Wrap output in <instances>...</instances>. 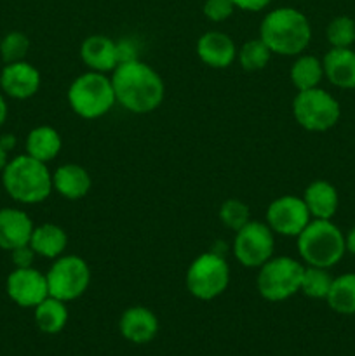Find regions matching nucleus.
Wrapping results in <instances>:
<instances>
[{"label": "nucleus", "instance_id": "nucleus-38", "mask_svg": "<svg viewBox=\"0 0 355 356\" xmlns=\"http://www.w3.org/2000/svg\"><path fill=\"white\" fill-rule=\"evenodd\" d=\"M7 162H9V160H7V152L0 146V174H2V170L6 169Z\"/></svg>", "mask_w": 355, "mask_h": 356}, {"label": "nucleus", "instance_id": "nucleus-7", "mask_svg": "<svg viewBox=\"0 0 355 356\" xmlns=\"http://www.w3.org/2000/svg\"><path fill=\"white\" fill-rule=\"evenodd\" d=\"M187 291L200 301L219 298L230 285V266L219 252H204L195 257L184 277Z\"/></svg>", "mask_w": 355, "mask_h": 356}, {"label": "nucleus", "instance_id": "nucleus-30", "mask_svg": "<svg viewBox=\"0 0 355 356\" xmlns=\"http://www.w3.org/2000/svg\"><path fill=\"white\" fill-rule=\"evenodd\" d=\"M28 51H30V38L21 31H10L0 42V56L6 65L24 61Z\"/></svg>", "mask_w": 355, "mask_h": 356}, {"label": "nucleus", "instance_id": "nucleus-36", "mask_svg": "<svg viewBox=\"0 0 355 356\" xmlns=\"http://www.w3.org/2000/svg\"><path fill=\"white\" fill-rule=\"evenodd\" d=\"M0 146H2V148L6 149L7 153H9L10 149H13L14 146H16V138H14L13 134L2 136V138H0Z\"/></svg>", "mask_w": 355, "mask_h": 356}, {"label": "nucleus", "instance_id": "nucleus-15", "mask_svg": "<svg viewBox=\"0 0 355 356\" xmlns=\"http://www.w3.org/2000/svg\"><path fill=\"white\" fill-rule=\"evenodd\" d=\"M80 59L90 72L111 73L118 66L117 42L106 35H89L80 44Z\"/></svg>", "mask_w": 355, "mask_h": 356}, {"label": "nucleus", "instance_id": "nucleus-37", "mask_svg": "<svg viewBox=\"0 0 355 356\" xmlns=\"http://www.w3.org/2000/svg\"><path fill=\"white\" fill-rule=\"evenodd\" d=\"M6 118H7V103H6V97L0 94V127L3 125Z\"/></svg>", "mask_w": 355, "mask_h": 356}, {"label": "nucleus", "instance_id": "nucleus-24", "mask_svg": "<svg viewBox=\"0 0 355 356\" xmlns=\"http://www.w3.org/2000/svg\"><path fill=\"white\" fill-rule=\"evenodd\" d=\"M35 323L44 334H59L68 322V308L65 301L56 298H45L35 306Z\"/></svg>", "mask_w": 355, "mask_h": 356}, {"label": "nucleus", "instance_id": "nucleus-29", "mask_svg": "<svg viewBox=\"0 0 355 356\" xmlns=\"http://www.w3.org/2000/svg\"><path fill=\"white\" fill-rule=\"evenodd\" d=\"M331 47H352L355 44V21L350 16H336L326 28Z\"/></svg>", "mask_w": 355, "mask_h": 356}, {"label": "nucleus", "instance_id": "nucleus-11", "mask_svg": "<svg viewBox=\"0 0 355 356\" xmlns=\"http://www.w3.org/2000/svg\"><path fill=\"white\" fill-rule=\"evenodd\" d=\"M312 221L305 200L296 195H284L270 202L267 209V225L275 235L296 236Z\"/></svg>", "mask_w": 355, "mask_h": 356}, {"label": "nucleus", "instance_id": "nucleus-31", "mask_svg": "<svg viewBox=\"0 0 355 356\" xmlns=\"http://www.w3.org/2000/svg\"><path fill=\"white\" fill-rule=\"evenodd\" d=\"M233 10H235V6L232 0H205L202 7L204 16L212 23H223L232 16Z\"/></svg>", "mask_w": 355, "mask_h": 356}, {"label": "nucleus", "instance_id": "nucleus-20", "mask_svg": "<svg viewBox=\"0 0 355 356\" xmlns=\"http://www.w3.org/2000/svg\"><path fill=\"white\" fill-rule=\"evenodd\" d=\"M303 200L308 207L312 219H333L340 207V197L334 184L329 181H312L303 191Z\"/></svg>", "mask_w": 355, "mask_h": 356}, {"label": "nucleus", "instance_id": "nucleus-32", "mask_svg": "<svg viewBox=\"0 0 355 356\" xmlns=\"http://www.w3.org/2000/svg\"><path fill=\"white\" fill-rule=\"evenodd\" d=\"M35 250L31 249L30 243L28 245H21L17 249L10 250V257H13V263L16 268H30L33 266V259H35Z\"/></svg>", "mask_w": 355, "mask_h": 356}, {"label": "nucleus", "instance_id": "nucleus-28", "mask_svg": "<svg viewBox=\"0 0 355 356\" xmlns=\"http://www.w3.org/2000/svg\"><path fill=\"white\" fill-rule=\"evenodd\" d=\"M219 221L223 226L232 232H239L242 226H246L251 221V211L247 207L246 202L239 200V198H228L219 207Z\"/></svg>", "mask_w": 355, "mask_h": 356}, {"label": "nucleus", "instance_id": "nucleus-5", "mask_svg": "<svg viewBox=\"0 0 355 356\" xmlns=\"http://www.w3.org/2000/svg\"><path fill=\"white\" fill-rule=\"evenodd\" d=\"M66 97L73 113L86 120L104 117L117 103L110 76L90 70L70 83Z\"/></svg>", "mask_w": 355, "mask_h": 356}, {"label": "nucleus", "instance_id": "nucleus-9", "mask_svg": "<svg viewBox=\"0 0 355 356\" xmlns=\"http://www.w3.org/2000/svg\"><path fill=\"white\" fill-rule=\"evenodd\" d=\"M49 296L59 301H75L86 294L90 284V268L84 257L75 254H63L51 264L45 273Z\"/></svg>", "mask_w": 355, "mask_h": 356}, {"label": "nucleus", "instance_id": "nucleus-27", "mask_svg": "<svg viewBox=\"0 0 355 356\" xmlns=\"http://www.w3.org/2000/svg\"><path fill=\"white\" fill-rule=\"evenodd\" d=\"M329 270L327 268L319 266H305V273H303V282L299 292L310 299H324L326 301L327 294H329L331 284H333Z\"/></svg>", "mask_w": 355, "mask_h": 356}, {"label": "nucleus", "instance_id": "nucleus-13", "mask_svg": "<svg viewBox=\"0 0 355 356\" xmlns=\"http://www.w3.org/2000/svg\"><path fill=\"white\" fill-rule=\"evenodd\" d=\"M40 72L26 61L9 63L0 73V87L13 99H30L40 89Z\"/></svg>", "mask_w": 355, "mask_h": 356}, {"label": "nucleus", "instance_id": "nucleus-1", "mask_svg": "<svg viewBox=\"0 0 355 356\" xmlns=\"http://www.w3.org/2000/svg\"><path fill=\"white\" fill-rule=\"evenodd\" d=\"M110 79L117 103L134 115L152 113L166 96L162 76L141 59L120 63Z\"/></svg>", "mask_w": 355, "mask_h": 356}, {"label": "nucleus", "instance_id": "nucleus-3", "mask_svg": "<svg viewBox=\"0 0 355 356\" xmlns=\"http://www.w3.org/2000/svg\"><path fill=\"white\" fill-rule=\"evenodd\" d=\"M2 184L13 200L24 205L40 204L52 193V172L47 163L24 153L7 162Z\"/></svg>", "mask_w": 355, "mask_h": 356}, {"label": "nucleus", "instance_id": "nucleus-2", "mask_svg": "<svg viewBox=\"0 0 355 356\" xmlns=\"http://www.w3.org/2000/svg\"><path fill=\"white\" fill-rule=\"evenodd\" d=\"M260 38L277 56H299L312 40V26L301 10L277 7L263 17Z\"/></svg>", "mask_w": 355, "mask_h": 356}, {"label": "nucleus", "instance_id": "nucleus-4", "mask_svg": "<svg viewBox=\"0 0 355 356\" xmlns=\"http://www.w3.org/2000/svg\"><path fill=\"white\" fill-rule=\"evenodd\" d=\"M299 259L305 266L333 268L343 259L345 233L331 219H312L296 236Z\"/></svg>", "mask_w": 355, "mask_h": 356}, {"label": "nucleus", "instance_id": "nucleus-17", "mask_svg": "<svg viewBox=\"0 0 355 356\" xmlns=\"http://www.w3.org/2000/svg\"><path fill=\"white\" fill-rule=\"evenodd\" d=\"M33 222L30 216L21 209L7 207L0 211V249L14 250L28 245L33 233Z\"/></svg>", "mask_w": 355, "mask_h": 356}, {"label": "nucleus", "instance_id": "nucleus-33", "mask_svg": "<svg viewBox=\"0 0 355 356\" xmlns=\"http://www.w3.org/2000/svg\"><path fill=\"white\" fill-rule=\"evenodd\" d=\"M117 52H118V65L120 63L134 61L138 58V44L132 38H122L117 42Z\"/></svg>", "mask_w": 355, "mask_h": 356}, {"label": "nucleus", "instance_id": "nucleus-12", "mask_svg": "<svg viewBox=\"0 0 355 356\" xmlns=\"http://www.w3.org/2000/svg\"><path fill=\"white\" fill-rule=\"evenodd\" d=\"M7 296L21 308H35L49 298L47 277L42 271L30 268H16L7 277Z\"/></svg>", "mask_w": 355, "mask_h": 356}, {"label": "nucleus", "instance_id": "nucleus-6", "mask_svg": "<svg viewBox=\"0 0 355 356\" xmlns=\"http://www.w3.org/2000/svg\"><path fill=\"white\" fill-rule=\"evenodd\" d=\"M258 270L256 289L267 301H285L301 289L305 264L294 257L274 256Z\"/></svg>", "mask_w": 355, "mask_h": 356}, {"label": "nucleus", "instance_id": "nucleus-18", "mask_svg": "<svg viewBox=\"0 0 355 356\" xmlns=\"http://www.w3.org/2000/svg\"><path fill=\"white\" fill-rule=\"evenodd\" d=\"M324 76L338 89H355V51L352 47H331L322 58Z\"/></svg>", "mask_w": 355, "mask_h": 356}, {"label": "nucleus", "instance_id": "nucleus-35", "mask_svg": "<svg viewBox=\"0 0 355 356\" xmlns=\"http://www.w3.org/2000/svg\"><path fill=\"white\" fill-rule=\"evenodd\" d=\"M345 249L348 254L355 256V226L345 233Z\"/></svg>", "mask_w": 355, "mask_h": 356}, {"label": "nucleus", "instance_id": "nucleus-10", "mask_svg": "<svg viewBox=\"0 0 355 356\" xmlns=\"http://www.w3.org/2000/svg\"><path fill=\"white\" fill-rule=\"evenodd\" d=\"M275 252V233L267 222L253 221L235 232L233 256L244 268H261Z\"/></svg>", "mask_w": 355, "mask_h": 356}, {"label": "nucleus", "instance_id": "nucleus-19", "mask_svg": "<svg viewBox=\"0 0 355 356\" xmlns=\"http://www.w3.org/2000/svg\"><path fill=\"white\" fill-rule=\"evenodd\" d=\"M93 188L90 174L79 163H63L52 172V190L66 200H80Z\"/></svg>", "mask_w": 355, "mask_h": 356}, {"label": "nucleus", "instance_id": "nucleus-26", "mask_svg": "<svg viewBox=\"0 0 355 356\" xmlns=\"http://www.w3.org/2000/svg\"><path fill=\"white\" fill-rule=\"evenodd\" d=\"M271 56H274V52L270 51V47L258 37L251 38L240 45V49L237 51V61L246 72H260V70L267 68Z\"/></svg>", "mask_w": 355, "mask_h": 356}, {"label": "nucleus", "instance_id": "nucleus-22", "mask_svg": "<svg viewBox=\"0 0 355 356\" xmlns=\"http://www.w3.org/2000/svg\"><path fill=\"white\" fill-rule=\"evenodd\" d=\"M63 148V139L59 132L51 125H38L31 129L26 136V155L49 163L59 155Z\"/></svg>", "mask_w": 355, "mask_h": 356}, {"label": "nucleus", "instance_id": "nucleus-34", "mask_svg": "<svg viewBox=\"0 0 355 356\" xmlns=\"http://www.w3.org/2000/svg\"><path fill=\"white\" fill-rule=\"evenodd\" d=\"M235 9L247 10V13H258V10H263L270 6L274 0H232Z\"/></svg>", "mask_w": 355, "mask_h": 356}, {"label": "nucleus", "instance_id": "nucleus-8", "mask_svg": "<svg viewBox=\"0 0 355 356\" xmlns=\"http://www.w3.org/2000/svg\"><path fill=\"white\" fill-rule=\"evenodd\" d=\"M292 115L299 127L310 132H326L340 122V101L327 90L315 87L298 90L292 99Z\"/></svg>", "mask_w": 355, "mask_h": 356}, {"label": "nucleus", "instance_id": "nucleus-25", "mask_svg": "<svg viewBox=\"0 0 355 356\" xmlns=\"http://www.w3.org/2000/svg\"><path fill=\"white\" fill-rule=\"evenodd\" d=\"M326 302L334 313L355 315V273L334 277Z\"/></svg>", "mask_w": 355, "mask_h": 356}, {"label": "nucleus", "instance_id": "nucleus-14", "mask_svg": "<svg viewBox=\"0 0 355 356\" xmlns=\"http://www.w3.org/2000/svg\"><path fill=\"white\" fill-rule=\"evenodd\" d=\"M237 45L230 35L223 31H205L197 40V56L205 66L225 70L237 59Z\"/></svg>", "mask_w": 355, "mask_h": 356}, {"label": "nucleus", "instance_id": "nucleus-16", "mask_svg": "<svg viewBox=\"0 0 355 356\" xmlns=\"http://www.w3.org/2000/svg\"><path fill=\"white\" fill-rule=\"evenodd\" d=\"M122 337L132 344H146L153 341L159 332V320L152 309L145 306H132L127 308L118 322Z\"/></svg>", "mask_w": 355, "mask_h": 356}, {"label": "nucleus", "instance_id": "nucleus-21", "mask_svg": "<svg viewBox=\"0 0 355 356\" xmlns=\"http://www.w3.org/2000/svg\"><path fill=\"white\" fill-rule=\"evenodd\" d=\"M68 245V235L65 229L52 222H44L40 226H35L30 238V247L35 254L45 259H58L63 256Z\"/></svg>", "mask_w": 355, "mask_h": 356}, {"label": "nucleus", "instance_id": "nucleus-23", "mask_svg": "<svg viewBox=\"0 0 355 356\" xmlns=\"http://www.w3.org/2000/svg\"><path fill=\"white\" fill-rule=\"evenodd\" d=\"M289 79H291L296 90L315 89L324 79L322 59L312 54L296 56V61L292 63L291 70H289Z\"/></svg>", "mask_w": 355, "mask_h": 356}]
</instances>
